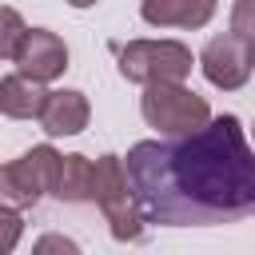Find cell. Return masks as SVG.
Returning <instances> with one entry per match:
<instances>
[{
  "label": "cell",
  "mask_w": 255,
  "mask_h": 255,
  "mask_svg": "<svg viewBox=\"0 0 255 255\" xmlns=\"http://www.w3.org/2000/svg\"><path fill=\"white\" fill-rule=\"evenodd\" d=\"M231 36L255 44V0H235L231 4Z\"/></svg>",
  "instance_id": "4fadbf2b"
},
{
  "label": "cell",
  "mask_w": 255,
  "mask_h": 255,
  "mask_svg": "<svg viewBox=\"0 0 255 255\" xmlns=\"http://www.w3.org/2000/svg\"><path fill=\"white\" fill-rule=\"evenodd\" d=\"M251 135H255V128H251Z\"/></svg>",
  "instance_id": "e0dca14e"
},
{
  "label": "cell",
  "mask_w": 255,
  "mask_h": 255,
  "mask_svg": "<svg viewBox=\"0 0 255 255\" xmlns=\"http://www.w3.org/2000/svg\"><path fill=\"white\" fill-rule=\"evenodd\" d=\"M139 16L151 28H203L215 16V0H139Z\"/></svg>",
  "instance_id": "9c48e42d"
},
{
  "label": "cell",
  "mask_w": 255,
  "mask_h": 255,
  "mask_svg": "<svg viewBox=\"0 0 255 255\" xmlns=\"http://www.w3.org/2000/svg\"><path fill=\"white\" fill-rule=\"evenodd\" d=\"M24 32H28L24 16H20L16 8L0 4V60H12V56H16V48H20Z\"/></svg>",
  "instance_id": "7c38bea8"
},
{
  "label": "cell",
  "mask_w": 255,
  "mask_h": 255,
  "mask_svg": "<svg viewBox=\"0 0 255 255\" xmlns=\"http://www.w3.org/2000/svg\"><path fill=\"white\" fill-rule=\"evenodd\" d=\"M92 120V104L80 88H56L48 92L44 100V112H40V128L56 139V135H80Z\"/></svg>",
  "instance_id": "ba28073f"
},
{
  "label": "cell",
  "mask_w": 255,
  "mask_h": 255,
  "mask_svg": "<svg viewBox=\"0 0 255 255\" xmlns=\"http://www.w3.org/2000/svg\"><path fill=\"white\" fill-rule=\"evenodd\" d=\"M52 195L64 199V203H92V195H96V159H88L80 151L60 155V171H56Z\"/></svg>",
  "instance_id": "8fae6325"
},
{
  "label": "cell",
  "mask_w": 255,
  "mask_h": 255,
  "mask_svg": "<svg viewBox=\"0 0 255 255\" xmlns=\"http://www.w3.org/2000/svg\"><path fill=\"white\" fill-rule=\"evenodd\" d=\"M139 116L163 139H179L211 124V104L187 84H147L139 96Z\"/></svg>",
  "instance_id": "7a4b0ae2"
},
{
  "label": "cell",
  "mask_w": 255,
  "mask_h": 255,
  "mask_svg": "<svg viewBox=\"0 0 255 255\" xmlns=\"http://www.w3.org/2000/svg\"><path fill=\"white\" fill-rule=\"evenodd\" d=\"M32 255H84V251H80V243H76L72 235L48 231V235H40V239L32 243Z\"/></svg>",
  "instance_id": "9a60e30c"
},
{
  "label": "cell",
  "mask_w": 255,
  "mask_h": 255,
  "mask_svg": "<svg viewBox=\"0 0 255 255\" xmlns=\"http://www.w3.org/2000/svg\"><path fill=\"white\" fill-rule=\"evenodd\" d=\"M108 219V231L112 239L120 243H135L143 235V215H139V203H135V191L128 183V171H124V159L120 155H100L96 159V195H92Z\"/></svg>",
  "instance_id": "5b68a950"
},
{
  "label": "cell",
  "mask_w": 255,
  "mask_h": 255,
  "mask_svg": "<svg viewBox=\"0 0 255 255\" xmlns=\"http://www.w3.org/2000/svg\"><path fill=\"white\" fill-rule=\"evenodd\" d=\"M16 72L36 80V84H52L68 72V44L52 32V28H28L16 56H12Z\"/></svg>",
  "instance_id": "52a82bcc"
},
{
  "label": "cell",
  "mask_w": 255,
  "mask_h": 255,
  "mask_svg": "<svg viewBox=\"0 0 255 255\" xmlns=\"http://www.w3.org/2000/svg\"><path fill=\"white\" fill-rule=\"evenodd\" d=\"M64 4H68V8H92L96 0H64Z\"/></svg>",
  "instance_id": "2e32d148"
},
{
  "label": "cell",
  "mask_w": 255,
  "mask_h": 255,
  "mask_svg": "<svg viewBox=\"0 0 255 255\" xmlns=\"http://www.w3.org/2000/svg\"><path fill=\"white\" fill-rule=\"evenodd\" d=\"M44 100H48V88L20 72L0 80V116H8V120H40Z\"/></svg>",
  "instance_id": "30bf717a"
},
{
  "label": "cell",
  "mask_w": 255,
  "mask_h": 255,
  "mask_svg": "<svg viewBox=\"0 0 255 255\" xmlns=\"http://www.w3.org/2000/svg\"><path fill=\"white\" fill-rule=\"evenodd\" d=\"M56 171H60V151L52 143L28 147L24 155H16L12 163L0 167V207H8V211L36 207L44 195H52Z\"/></svg>",
  "instance_id": "3957f363"
},
{
  "label": "cell",
  "mask_w": 255,
  "mask_h": 255,
  "mask_svg": "<svg viewBox=\"0 0 255 255\" xmlns=\"http://www.w3.org/2000/svg\"><path fill=\"white\" fill-rule=\"evenodd\" d=\"M191 48L179 40H131L120 48V76L128 84H183L191 76Z\"/></svg>",
  "instance_id": "277c9868"
},
{
  "label": "cell",
  "mask_w": 255,
  "mask_h": 255,
  "mask_svg": "<svg viewBox=\"0 0 255 255\" xmlns=\"http://www.w3.org/2000/svg\"><path fill=\"white\" fill-rule=\"evenodd\" d=\"M20 235H24V215L0 207V255H12L16 243H20Z\"/></svg>",
  "instance_id": "5bb4252c"
},
{
  "label": "cell",
  "mask_w": 255,
  "mask_h": 255,
  "mask_svg": "<svg viewBox=\"0 0 255 255\" xmlns=\"http://www.w3.org/2000/svg\"><path fill=\"white\" fill-rule=\"evenodd\" d=\"M195 64H199V72H203V80H207L211 88H219V92H239V88L251 80V72H255V44L223 32V36H211V40L203 44V52H199Z\"/></svg>",
  "instance_id": "8992f818"
},
{
  "label": "cell",
  "mask_w": 255,
  "mask_h": 255,
  "mask_svg": "<svg viewBox=\"0 0 255 255\" xmlns=\"http://www.w3.org/2000/svg\"><path fill=\"white\" fill-rule=\"evenodd\" d=\"M124 171L143 223L215 227L255 215V147L231 112L179 139L131 143Z\"/></svg>",
  "instance_id": "6da1fadb"
}]
</instances>
